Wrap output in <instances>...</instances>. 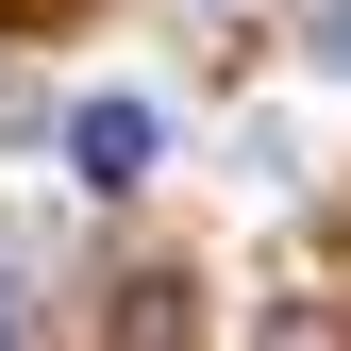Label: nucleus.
I'll list each match as a JSON object with an SVG mask.
<instances>
[{"instance_id":"obj_1","label":"nucleus","mask_w":351,"mask_h":351,"mask_svg":"<svg viewBox=\"0 0 351 351\" xmlns=\"http://www.w3.org/2000/svg\"><path fill=\"white\" fill-rule=\"evenodd\" d=\"M151 151H167L151 101H84V117H67V167H84V184H151Z\"/></svg>"},{"instance_id":"obj_2","label":"nucleus","mask_w":351,"mask_h":351,"mask_svg":"<svg viewBox=\"0 0 351 351\" xmlns=\"http://www.w3.org/2000/svg\"><path fill=\"white\" fill-rule=\"evenodd\" d=\"M0 351H17V301H0Z\"/></svg>"}]
</instances>
